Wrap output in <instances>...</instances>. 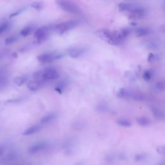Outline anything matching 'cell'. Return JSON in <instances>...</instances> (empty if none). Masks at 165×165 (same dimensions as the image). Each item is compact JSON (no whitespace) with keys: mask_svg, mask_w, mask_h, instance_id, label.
<instances>
[{"mask_svg":"<svg viewBox=\"0 0 165 165\" xmlns=\"http://www.w3.org/2000/svg\"><path fill=\"white\" fill-rule=\"evenodd\" d=\"M60 77V74L58 72L54 69L48 68L43 70L37 71L33 74L34 79L41 80V81H50V80L57 79Z\"/></svg>","mask_w":165,"mask_h":165,"instance_id":"6da1fadb","label":"cell"},{"mask_svg":"<svg viewBox=\"0 0 165 165\" xmlns=\"http://www.w3.org/2000/svg\"><path fill=\"white\" fill-rule=\"evenodd\" d=\"M56 3L62 10L71 14H78L80 12L79 8L73 2L69 1H57Z\"/></svg>","mask_w":165,"mask_h":165,"instance_id":"7a4b0ae2","label":"cell"},{"mask_svg":"<svg viewBox=\"0 0 165 165\" xmlns=\"http://www.w3.org/2000/svg\"><path fill=\"white\" fill-rule=\"evenodd\" d=\"M78 24V22L75 20L69 21V22H62L56 25L55 26V29L60 32L61 34H62L66 32V31L71 30V29L77 27Z\"/></svg>","mask_w":165,"mask_h":165,"instance_id":"3957f363","label":"cell"},{"mask_svg":"<svg viewBox=\"0 0 165 165\" xmlns=\"http://www.w3.org/2000/svg\"><path fill=\"white\" fill-rule=\"evenodd\" d=\"M63 55L55 54L54 53H45L37 57V60L41 63H46L53 61L56 60H60L63 57Z\"/></svg>","mask_w":165,"mask_h":165,"instance_id":"277c9868","label":"cell"},{"mask_svg":"<svg viewBox=\"0 0 165 165\" xmlns=\"http://www.w3.org/2000/svg\"><path fill=\"white\" fill-rule=\"evenodd\" d=\"M49 28L47 27H41L37 28L34 32V37L37 42H41L45 41L49 35Z\"/></svg>","mask_w":165,"mask_h":165,"instance_id":"5b68a950","label":"cell"},{"mask_svg":"<svg viewBox=\"0 0 165 165\" xmlns=\"http://www.w3.org/2000/svg\"><path fill=\"white\" fill-rule=\"evenodd\" d=\"M8 83V72L5 66H0V92L3 90Z\"/></svg>","mask_w":165,"mask_h":165,"instance_id":"8992f818","label":"cell"},{"mask_svg":"<svg viewBox=\"0 0 165 165\" xmlns=\"http://www.w3.org/2000/svg\"><path fill=\"white\" fill-rule=\"evenodd\" d=\"M45 81H41V80L33 79L27 83V87L31 91L36 92L40 90L41 87H43Z\"/></svg>","mask_w":165,"mask_h":165,"instance_id":"52a82bcc","label":"cell"},{"mask_svg":"<svg viewBox=\"0 0 165 165\" xmlns=\"http://www.w3.org/2000/svg\"><path fill=\"white\" fill-rule=\"evenodd\" d=\"M46 147V143L45 142H40L31 146L28 149V152L31 154H35L38 152L44 150Z\"/></svg>","mask_w":165,"mask_h":165,"instance_id":"ba28073f","label":"cell"},{"mask_svg":"<svg viewBox=\"0 0 165 165\" xmlns=\"http://www.w3.org/2000/svg\"><path fill=\"white\" fill-rule=\"evenodd\" d=\"M68 54L72 58H77L81 56L84 52V49L81 48L72 47L67 50Z\"/></svg>","mask_w":165,"mask_h":165,"instance_id":"9c48e42d","label":"cell"},{"mask_svg":"<svg viewBox=\"0 0 165 165\" xmlns=\"http://www.w3.org/2000/svg\"><path fill=\"white\" fill-rule=\"evenodd\" d=\"M131 12V14L135 18H140L141 17L145 16L146 14V10L145 8L141 7H138L135 6L132 10L130 11Z\"/></svg>","mask_w":165,"mask_h":165,"instance_id":"30bf717a","label":"cell"},{"mask_svg":"<svg viewBox=\"0 0 165 165\" xmlns=\"http://www.w3.org/2000/svg\"><path fill=\"white\" fill-rule=\"evenodd\" d=\"M41 126L40 125H34L31 126V127L28 128L27 130H25L22 134L23 135H31L38 132L39 131L41 130Z\"/></svg>","mask_w":165,"mask_h":165,"instance_id":"8fae6325","label":"cell"},{"mask_svg":"<svg viewBox=\"0 0 165 165\" xmlns=\"http://www.w3.org/2000/svg\"><path fill=\"white\" fill-rule=\"evenodd\" d=\"M135 5L132 3L128 2H122L118 5V8L120 11L125 12V11H130L135 7Z\"/></svg>","mask_w":165,"mask_h":165,"instance_id":"7c38bea8","label":"cell"},{"mask_svg":"<svg viewBox=\"0 0 165 165\" xmlns=\"http://www.w3.org/2000/svg\"><path fill=\"white\" fill-rule=\"evenodd\" d=\"M152 114H153L154 117L158 120H162L164 117V114L163 111L161 109L158 107H153L152 108Z\"/></svg>","mask_w":165,"mask_h":165,"instance_id":"4fadbf2b","label":"cell"},{"mask_svg":"<svg viewBox=\"0 0 165 165\" xmlns=\"http://www.w3.org/2000/svg\"><path fill=\"white\" fill-rule=\"evenodd\" d=\"M132 93L130 90L126 89V88H121V89L118 91L117 96L119 98H128L132 96Z\"/></svg>","mask_w":165,"mask_h":165,"instance_id":"5bb4252c","label":"cell"},{"mask_svg":"<svg viewBox=\"0 0 165 165\" xmlns=\"http://www.w3.org/2000/svg\"><path fill=\"white\" fill-rule=\"evenodd\" d=\"M57 117L56 113H50L46 114L44 117H43L41 119V122L42 124H45V123H48V122H50V121H52L56 119Z\"/></svg>","mask_w":165,"mask_h":165,"instance_id":"9a60e30c","label":"cell"},{"mask_svg":"<svg viewBox=\"0 0 165 165\" xmlns=\"http://www.w3.org/2000/svg\"><path fill=\"white\" fill-rule=\"evenodd\" d=\"M28 76L27 75H22L16 77L14 79V83L17 86L21 87L23 85V84L28 81Z\"/></svg>","mask_w":165,"mask_h":165,"instance_id":"2e32d148","label":"cell"},{"mask_svg":"<svg viewBox=\"0 0 165 165\" xmlns=\"http://www.w3.org/2000/svg\"><path fill=\"white\" fill-rule=\"evenodd\" d=\"M150 32H151V31L150 28L147 27H142L137 29L135 34H136V36L138 37H143L149 34Z\"/></svg>","mask_w":165,"mask_h":165,"instance_id":"e0dca14e","label":"cell"},{"mask_svg":"<svg viewBox=\"0 0 165 165\" xmlns=\"http://www.w3.org/2000/svg\"><path fill=\"white\" fill-rule=\"evenodd\" d=\"M137 122L139 125H140L143 127H146V126H149L151 123V121L146 117H139L137 119Z\"/></svg>","mask_w":165,"mask_h":165,"instance_id":"ac0fdd59","label":"cell"},{"mask_svg":"<svg viewBox=\"0 0 165 165\" xmlns=\"http://www.w3.org/2000/svg\"><path fill=\"white\" fill-rule=\"evenodd\" d=\"M116 123L119 125L121 126H122V127H130L132 126V122H131L128 119H121L117 120L116 121Z\"/></svg>","mask_w":165,"mask_h":165,"instance_id":"d6986e66","label":"cell"},{"mask_svg":"<svg viewBox=\"0 0 165 165\" xmlns=\"http://www.w3.org/2000/svg\"><path fill=\"white\" fill-rule=\"evenodd\" d=\"M96 110L99 112L103 113V112H106L108 110V105H107V103H103V102L99 103L98 105H97Z\"/></svg>","mask_w":165,"mask_h":165,"instance_id":"ffe728a7","label":"cell"},{"mask_svg":"<svg viewBox=\"0 0 165 165\" xmlns=\"http://www.w3.org/2000/svg\"><path fill=\"white\" fill-rule=\"evenodd\" d=\"M32 26H27L24 27L20 32V35L23 37H27L28 35L31 34V33L32 31Z\"/></svg>","mask_w":165,"mask_h":165,"instance_id":"44dd1931","label":"cell"},{"mask_svg":"<svg viewBox=\"0 0 165 165\" xmlns=\"http://www.w3.org/2000/svg\"><path fill=\"white\" fill-rule=\"evenodd\" d=\"M10 27V23L8 22H4L0 25V36L5 33Z\"/></svg>","mask_w":165,"mask_h":165,"instance_id":"7402d4cb","label":"cell"},{"mask_svg":"<svg viewBox=\"0 0 165 165\" xmlns=\"http://www.w3.org/2000/svg\"><path fill=\"white\" fill-rule=\"evenodd\" d=\"M18 40V37L17 36H11L10 37L6 38L5 40V43L7 45H11L12 43H15V42H16Z\"/></svg>","mask_w":165,"mask_h":165,"instance_id":"603a6c76","label":"cell"},{"mask_svg":"<svg viewBox=\"0 0 165 165\" xmlns=\"http://www.w3.org/2000/svg\"><path fill=\"white\" fill-rule=\"evenodd\" d=\"M152 75H153V71L151 70H146L143 74V78L145 79L146 81H149V80L152 78Z\"/></svg>","mask_w":165,"mask_h":165,"instance_id":"cb8c5ba5","label":"cell"},{"mask_svg":"<svg viewBox=\"0 0 165 165\" xmlns=\"http://www.w3.org/2000/svg\"><path fill=\"white\" fill-rule=\"evenodd\" d=\"M31 7L37 10H40L43 8V4L41 2H34L31 4Z\"/></svg>","mask_w":165,"mask_h":165,"instance_id":"d4e9b609","label":"cell"},{"mask_svg":"<svg viewBox=\"0 0 165 165\" xmlns=\"http://www.w3.org/2000/svg\"><path fill=\"white\" fill-rule=\"evenodd\" d=\"M132 97L134 100L137 101H141L145 99V96H144L142 94H139V93H137V94H132Z\"/></svg>","mask_w":165,"mask_h":165,"instance_id":"484cf974","label":"cell"},{"mask_svg":"<svg viewBox=\"0 0 165 165\" xmlns=\"http://www.w3.org/2000/svg\"><path fill=\"white\" fill-rule=\"evenodd\" d=\"M145 159V154H136L134 157L135 161H137V162L142 161L144 160Z\"/></svg>","mask_w":165,"mask_h":165,"instance_id":"4316f807","label":"cell"},{"mask_svg":"<svg viewBox=\"0 0 165 165\" xmlns=\"http://www.w3.org/2000/svg\"><path fill=\"white\" fill-rule=\"evenodd\" d=\"M156 88L159 91H163L164 89V84L162 81H159L156 84Z\"/></svg>","mask_w":165,"mask_h":165,"instance_id":"83f0119b","label":"cell"},{"mask_svg":"<svg viewBox=\"0 0 165 165\" xmlns=\"http://www.w3.org/2000/svg\"><path fill=\"white\" fill-rule=\"evenodd\" d=\"M156 150H157L158 153L159 154L164 155L165 154V149L163 146H158L157 149H156Z\"/></svg>","mask_w":165,"mask_h":165,"instance_id":"f1b7e54d","label":"cell"},{"mask_svg":"<svg viewBox=\"0 0 165 165\" xmlns=\"http://www.w3.org/2000/svg\"><path fill=\"white\" fill-rule=\"evenodd\" d=\"M23 100L22 98H16L14 99H10L7 101V103H19Z\"/></svg>","mask_w":165,"mask_h":165,"instance_id":"f546056e","label":"cell"},{"mask_svg":"<svg viewBox=\"0 0 165 165\" xmlns=\"http://www.w3.org/2000/svg\"><path fill=\"white\" fill-rule=\"evenodd\" d=\"M22 11H23V10H19L16 11V12H14V13H13V14H12L10 15L9 18H13V17H15L16 16H18Z\"/></svg>","mask_w":165,"mask_h":165,"instance_id":"4dcf8cb0","label":"cell"},{"mask_svg":"<svg viewBox=\"0 0 165 165\" xmlns=\"http://www.w3.org/2000/svg\"><path fill=\"white\" fill-rule=\"evenodd\" d=\"M154 55L153 54L150 53L149 55V59H148V61H151L152 60H154Z\"/></svg>","mask_w":165,"mask_h":165,"instance_id":"1f68e13d","label":"cell"},{"mask_svg":"<svg viewBox=\"0 0 165 165\" xmlns=\"http://www.w3.org/2000/svg\"><path fill=\"white\" fill-rule=\"evenodd\" d=\"M3 152H4V149L3 147L0 146V157H1V156L3 155Z\"/></svg>","mask_w":165,"mask_h":165,"instance_id":"d6a6232c","label":"cell"},{"mask_svg":"<svg viewBox=\"0 0 165 165\" xmlns=\"http://www.w3.org/2000/svg\"><path fill=\"white\" fill-rule=\"evenodd\" d=\"M3 57V56H2V55L1 54H0V60H1V59Z\"/></svg>","mask_w":165,"mask_h":165,"instance_id":"836d02e7","label":"cell"},{"mask_svg":"<svg viewBox=\"0 0 165 165\" xmlns=\"http://www.w3.org/2000/svg\"><path fill=\"white\" fill-rule=\"evenodd\" d=\"M158 165H164V163H160V164H159Z\"/></svg>","mask_w":165,"mask_h":165,"instance_id":"e575fe53","label":"cell"}]
</instances>
